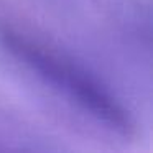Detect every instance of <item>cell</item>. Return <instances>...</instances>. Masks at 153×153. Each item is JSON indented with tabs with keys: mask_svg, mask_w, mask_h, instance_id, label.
Returning <instances> with one entry per match:
<instances>
[{
	"mask_svg": "<svg viewBox=\"0 0 153 153\" xmlns=\"http://www.w3.org/2000/svg\"><path fill=\"white\" fill-rule=\"evenodd\" d=\"M0 43L23 69L73 110L110 133L122 137L130 133L132 120L123 105L71 58L10 28L0 31Z\"/></svg>",
	"mask_w": 153,
	"mask_h": 153,
	"instance_id": "1",
	"label": "cell"
}]
</instances>
